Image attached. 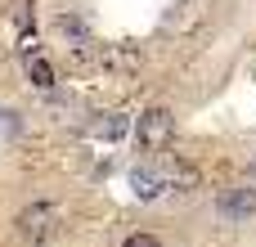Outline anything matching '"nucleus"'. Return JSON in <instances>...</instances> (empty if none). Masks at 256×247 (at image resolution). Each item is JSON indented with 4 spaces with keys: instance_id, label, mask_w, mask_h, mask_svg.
Segmentation results:
<instances>
[{
    "instance_id": "nucleus-1",
    "label": "nucleus",
    "mask_w": 256,
    "mask_h": 247,
    "mask_svg": "<svg viewBox=\"0 0 256 247\" xmlns=\"http://www.w3.org/2000/svg\"><path fill=\"white\" fill-rule=\"evenodd\" d=\"M166 140H171V108H162V104L144 108L140 122H135V144H140V153H158Z\"/></svg>"
},
{
    "instance_id": "nucleus-2",
    "label": "nucleus",
    "mask_w": 256,
    "mask_h": 247,
    "mask_svg": "<svg viewBox=\"0 0 256 247\" xmlns=\"http://www.w3.org/2000/svg\"><path fill=\"white\" fill-rule=\"evenodd\" d=\"M216 216L225 225H243L248 216H256V184H230V189H220Z\"/></svg>"
},
{
    "instance_id": "nucleus-3",
    "label": "nucleus",
    "mask_w": 256,
    "mask_h": 247,
    "mask_svg": "<svg viewBox=\"0 0 256 247\" xmlns=\"http://www.w3.org/2000/svg\"><path fill=\"white\" fill-rule=\"evenodd\" d=\"M54 220H58V212H54L50 202H32V207L18 212V234H22L27 243H40V238L54 234Z\"/></svg>"
},
{
    "instance_id": "nucleus-4",
    "label": "nucleus",
    "mask_w": 256,
    "mask_h": 247,
    "mask_svg": "<svg viewBox=\"0 0 256 247\" xmlns=\"http://www.w3.org/2000/svg\"><path fill=\"white\" fill-rule=\"evenodd\" d=\"M166 180H171V176H162V171H153V166H135V171H130V189H135V198H140V202L162 198Z\"/></svg>"
},
{
    "instance_id": "nucleus-5",
    "label": "nucleus",
    "mask_w": 256,
    "mask_h": 247,
    "mask_svg": "<svg viewBox=\"0 0 256 247\" xmlns=\"http://www.w3.org/2000/svg\"><path fill=\"white\" fill-rule=\"evenodd\" d=\"M171 184H176L180 194H198V189H202V171H198L194 162L176 158V166H171Z\"/></svg>"
},
{
    "instance_id": "nucleus-6",
    "label": "nucleus",
    "mask_w": 256,
    "mask_h": 247,
    "mask_svg": "<svg viewBox=\"0 0 256 247\" xmlns=\"http://www.w3.org/2000/svg\"><path fill=\"white\" fill-rule=\"evenodd\" d=\"M27 76H32V86H40V90H50V86H54V68H50L40 54H32V58H27Z\"/></svg>"
},
{
    "instance_id": "nucleus-7",
    "label": "nucleus",
    "mask_w": 256,
    "mask_h": 247,
    "mask_svg": "<svg viewBox=\"0 0 256 247\" xmlns=\"http://www.w3.org/2000/svg\"><path fill=\"white\" fill-rule=\"evenodd\" d=\"M122 247H162V243H158L153 234H130V238H126Z\"/></svg>"
},
{
    "instance_id": "nucleus-8",
    "label": "nucleus",
    "mask_w": 256,
    "mask_h": 247,
    "mask_svg": "<svg viewBox=\"0 0 256 247\" xmlns=\"http://www.w3.org/2000/svg\"><path fill=\"white\" fill-rule=\"evenodd\" d=\"M252 180H256V162H252Z\"/></svg>"
}]
</instances>
